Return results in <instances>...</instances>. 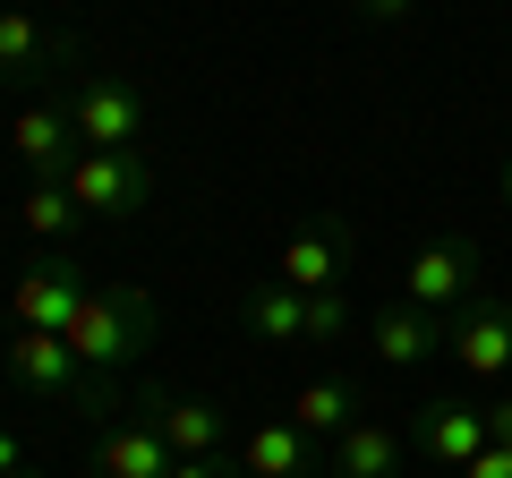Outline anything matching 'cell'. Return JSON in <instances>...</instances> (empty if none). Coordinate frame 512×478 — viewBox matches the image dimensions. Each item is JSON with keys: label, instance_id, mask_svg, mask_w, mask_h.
Wrapping results in <instances>:
<instances>
[{"label": "cell", "instance_id": "obj_24", "mask_svg": "<svg viewBox=\"0 0 512 478\" xmlns=\"http://www.w3.org/2000/svg\"><path fill=\"white\" fill-rule=\"evenodd\" d=\"M26 470V444H18V427H0V478H18Z\"/></svg>", "mask_w": 512, "mask_h": 478}, {"label": "cell", "instance_id": "obj_23", "mask_svg": "<svg viewBox=\"0 0 512 478\" xmlns=\"http://www.w3.org/2000/svg\"><path fill=\"white\" fill-rule=\"evenodd\" d=\"M171 478H239V470H231V461H214V453H205V461H171Z\"/></svg>", "mask_w": 512, "mask_h": 478}, {"label": "cell", "instance_id": "obj_15", "mask_svg": "<svg viewBox=\"0 0 512 478\" xmlns=\"http://www.w3.org/2000/svg\"><path fill=\"white\" fill-rule=\"evenodd\" d=\"M146 410H154V427H163V444L180 461L222 453V410L214 402H197V393H163V402H146Z\"/></svg>", "mask_w": 512, "mask_h": 478}, {"label": "cell", "instance_id": "obj_4", "mask_svg": "<svg viewBox=\"0 0 512 478\" xmlns=\"http://www.w3.org/2000/svg\"><path fill=\"white\" fill-rule=\"evenodd\" d=\"M60 188L77 197V214L128 222L137 205L154 197V163H146V154H86V146H77V163L60 171Z\"/></svg>", "mask_w": 512, "mask_h": 478}, {"label": "cell", "instance_id": "obj_26", "mask_svg": "<svg viewBox=\"0 0 512 478\" xmlns=\"http://www.w3.org/2000/svg\"><path fill=\"white\" fill-rule=\"evenodd\" d=\"M495 197H504V205H512V154H504V171H495Z\"/></svg>", "mask_w": 512, "mask_h": 478}, {"label": "cell", "instance_id": "obj_21", "mask_svg": "<svg viewBox=\"0 0 512 478\" xmlns=\"http://www.w3.org/2000/svg\"><path fill=\"white\" fill-rule=\"evenodd\" d=\"M410 9H419V0H359V18H367V26H402Z\"/></svg>", "mask_w": 512, "mask_h": 478}, {"label": "cell", "instance_id": "obj_20", "mask_svg": "<svg viewBox=\"0 0 512 478\" xmlns=\"http://www.w3.org/2000/svg\"><path fill=\"white\" fill-rule=\"evenodd\" d=\"M350 333V299L342 291H308V342H342Z\"/></svg>", "mask_w": 512, "mask_h": 478}, {"label": "cell", "instance_id": "obj_9", "mask_svg": "<svg viewBox=\"0 0 512 478\" xmlns=\"http://www.w3.org/2000/svg\"><path fill=\"white\" fill-rule=\"evenodd\" d=\"M171 444L154 427V410H111L103 419V444H94V478H171Z\"/></svg>", "mask_w": 512, "mask_h": 478}, {"label": "cell", "instance_id": "obj_2", "mask_svg": "<svg viewBox=\"0 0 512 478\" xmlns=\"http://www.w3.org/2000/svg\"><path fill=\"white\" fill-rule=\"evenodd\" d=\"M60 103H69V129L86 154H146V94H137V77L86 69Z\"/></svg>", "mask_w": 512, "mask_h": 478}, {"label": "cell", "instance_id": "obj_19", "mask_svg": "<svg viewBox=\"0 0 512 478\" xmlns=\"http://www.w3.org/2000/svg\"><path fill=\"white\" fill-rule=\"evenodd\" d=\"M77 222H86V214H77V197H69V188H60V180H35V188H26V197H18V231L52 239V248H60V239L77 231Z\"/></svg>", "mask_w": 512, "mask_h": 478}, {"label": "cell", "instance_id": "obj_11", "mask_svg": "<svg viewBox=\"0 0 512 478\" xmlns=\"http://www.w3.org/2000/svg\"><path fill=\"white\" fill-rule=\"evenodd\" d=\"M239 478H325L316 461V436L291 419H256L248 444H239Z\"/></svg>", "mask_w": 512, "mask_h": 478}, {"label": "cell", "instance_id": "obj_22", "mask_svg": "<svg viewBox=\"0 0 512 478\" xmlns=\"http://www.w3.org/2000/svg\"><path fill=\"white\" fill-rule=\"evenodd\" d=\"M461 478H512V453H504V444H487V453H478Z\"/></svg>", "mask_w": 512, "mask_h": 478}, {"label": "cell", "instance_id": "obj_16", "mask_svg": "<svg viewBox=\"0 0 512 478\" xmlns=\"http://www.w3.org/2000/svg\"><path fill=\"white\" fill-rule=\"evenodd\" d=\"M239 316H248L256 342H308V291H291V282H248V299H239Z\"/></svg>", "mask_w": 512, "mask_h": 478}, {"label": "cell", "instance_id": "obj_27", "mask_svg": "<svg viewBox=\"0 0 512 478\" xmlns=\"http://www.w3.org/2000/svg\"><path fill=\"white\" fill-rule=\"evenodd\" d=\"M333 9H359V0H333Z\"/></svg>", "mask_w": 512, "mask_h": 478}, {"label": "cell", "instance_id": "obj_5", "mask_svg": "<svg viewBox=\"0 0 512 478\" xmlns=\"http://www.w3.org/2000/svg\"><path fill=\"white\" fill-rule=\"evenodd\" d=\"M402 299H410V308H427V316L470 308V299H478V239H470V231L427 239L419 257L402 265Z\"/></svg>", "mask_w": 512, "mask_h": 478}, {"label": "cell", "instance_id": "obj_10", "mask_svg": "<svg viewBox=\"0 0 512 478\" xmlns=\"http://www.w3.org/2000/svg\"><path fill=\"white\" fill-rule=\"evenodd\" d=\"M9 154H18L35 180H60L77 163V129H69V103H18L9 120Z\"/></svg>", "mask_w": 512, "mask_h": 478}, {"label": "cell", "instance_id": "obj_13", "mask_svg": "<svg viewBox=\"0 0 512 478\" xmlns=\"http://www.w3.org/2000/svg\"><path fill=\"white\" fill-rule=\"evenodd\" d=\"M0 69L9 77H52V69H77L69 35H52V26L35 18V9H0Z\"/></svg>", "mask_w": 512, "mask_h": 478}, {"label": "cell", "instance_id": "obj_25", "mask_svg": "<svg viewBox=\"0 0 512 478\" xmlns=\"http://www.w3.org/2000/svg\"><path fill=\"white\" fill-rule=\"evenodd\" d=\"M487 427H495V444L512 453V393H504V402H487Z\"/></svg>", "mask_w": 512, "mask_h": 478}, {"label": "cell", "instance_id": "obj_12", "mask_svg": "<svg viewBox=\"0 0 512 478\" xmlns=\"http://www.w3.org/2000/svg\"><path fill=\"white\" fill-rule=\"evenodd\" d=\"M367 350H376V368H427L444 350V325L427 308H410V299H393V308L367 316Z\"/></svg>", "mask_w": 512, "mask_h": 478}, {"label": "cell", "instance_id": "obj_8", "mask_svg": "<svg viewBox=\"0 0 512 478\" xmlns=\"http://www.w3.org/2000/svg\"><path fill=\"white\" fill-rule=\"evenodd\" d=\"M444 350H453V368L478 376V385L512 376V299H470L453 316V333H444Z\"/></svg>", "mask_w": 512, "mask_h": 478}, {"label": "cell", "instance_id": "obj_18", "mask_svg": "<svg viewBox=\"0 0 512 478\" xmlns=\"http://www.w3.org/2000/svg\"><path fill=\"white\" fill-rule=\"evenodd\" d=\"M282 282L291 291H342V239L333 231H291L282 239Z\"/></svg>", "mask_w": 512, "mask_h": 478}, {"label": "cell", "instance_id": "obj_17", "mask_svg": "<svg viewBox=\"0 0 512 478\" xmlns=\"http://www.w3.org/2000/svg\"><path fill=\"white\" fill-rule=\"evenodd\" d=\"M291 427H308V436L359 427V385H350V376H308V385L291 393Z\"/></svg>", "mask_w": 512, "mask_h": 478}, {"label": "cell", "instance_id": "obj_29", "mask_svg": "<svg viewBox=\"0 0 512 478\" xmlns=\"http://www.w3.org/2000/svg\"><path fill=\"white\" fill-rule=\"evenodd\" d=\"M18 478H35V470H18Z\"/></svg>", "mask_w": 512, "mask_h": 478}, {"label": "cell", "instance_id": "obj_6", "mask_svg": "<svg viewBox=\"0 0 512 478\" xmlns=\"http://www.w3.org/2000/svg\"><path fill=\"white\" fill-rule=\"evenodd\" d=\"M86 265L69 257V248H52V257H35L18 274V291H9V316H18V333H69L77 299H86Z\"/></svg>", "mask_w": 512, "mask_h": 478}, {"label": "cell", "instance_id": "obj_7", "mask_svg": "<svg viewBox=\"0 0 512 478\" xmlns=\"http://www.w3.org/2000/svg\"><path fill=\"white\" fill-rule=\"evenodd\" d=\"M410 444L427 453V470L461 478V470H470V461L495 444V427H487V402H427L419 419H410Z\"/></svg>", "mask_w": 512, "mask_h": 478}, {"label": "cell", "instance_id": "obj_3", "mask_svg": "<svg viewBox=\"0 0 512 478\" xmlns=\"http://www.w3.org/2000/svg\"><path fill=\"white\" fill-rule=\"evenodd\" d=\"M9 376H18L26 393H43V402L86 410V419H111V410H120L111 402V376H94L60 333H18V342H9Z\"/></svg>", "mask_w": 512, "mask_h": 478}, {"label": "cell", "instance_id": "obj_1", "mask_svg": "<svg viewBox=\"0 0 512 478\" xmlns=\"http://www.w3.org/2000/svg\"><path fill=\"white\" fill-rule=\"evenodd\" d=\"M60 342H69L94 376H120L128 359H146V342H154V299L128 291V282H94V291L77 299V316H69Z\"/></svg>", "mask_w": 512, "mask_h": 478}, {"label": "cell", "instance_id": "obj_14", "mask_svg": "<svg viewBox=\"0 0 512 478\" xmlns=\"http://www.w3.org/2000/svg\"><path fill=\"white\" fill-rule=\"evenodd\" d=\"M325 478H402V427H384V419L342 427V436H333Z\"/></svg>", "mask_w": 512, "mask_h": 478}, {"label": "cell", "instance_id": "obj_28", "mask_svg": "<svg viewBox=\"0 0 512 478\" xmlns=\"http://www.w3.org/2000/svg\"><path fill=\"white\" fill-rule=\"evenodd\" d=\"M0 9H26V0H0Z\"/></svg>", "mask_w": 512, "mask_h": 478}]
</instances>
